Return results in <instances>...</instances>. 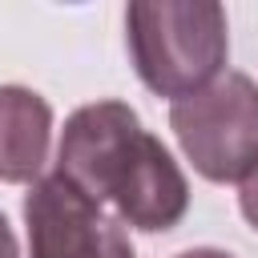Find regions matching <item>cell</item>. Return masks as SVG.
Listing matches in <instances>:
<instances>
[{
  "label": "cell",
  "mask_w": 258,
  "mask_h": 258,
  "mask_svg": "<svg viewBox=\"0 0 258 258\" xmlns=\"http://www.w3.org/2000/svg\"><path fill=\"white\" fill-rule=\"evenodd\" d=\"M0 258H20V246H16V234L8 226V218L0 214Z\"/></svg>",
  "instance_id": "7"
},
{
  "label": "cell",
  "mask_w": 258,
  "mask_h": 258,
  "mask_svg": "<svg viewBox=\"0 0 258 258\" xmlns=\"http://www.w3.org/2000/svg\"><path fill=\"white\" fill-rule=\"evenodd\" d=\"M125 44L149 93L194 97L222 77L230 56L226 8L218 0H133L125 8Z\"/></svg>",
  "instance_id": "2"
},
{
  "label": "cell",
  "mask_w": 258,
  "mask_h": 258,
  "mask_svg": "<svg viewBox=\"0 0 258 258\" xmlns=\"http://www.w3.org/2000/svg\"><path fill=\"white\" fill-rule=\"evenodd\" d=\"M169 129L206 181H246L258 169V85L226 69L202 93L169 105Z\"/></svg>",
  "instance_id": "3"
},
{
  "label": "cell",
  "mask_w": 258,
  "mask_h": 258,
  "mask_svg": "<svg viewBox=\"0 0 258 258\" xmlns=\"http://www.w3.org/2000/svg\"><path fill=\"white\" fill-rule=\"evenodd\" d=\"M56 173L97 206L113 202L117 218L145 234L173 230L189 210L181 165L125 101H93L64 121Z\"/></svg>",
  "instance_id": "1"
},
{
  "label": "cell",
  "mask_w": 258,
  "mask_h": 258,
  "mask_svg": "<svg viewBox=\"0 0 258 258\" xmlns=\"http://www.w3.org/2000/svg\"><path fill=\"white\" fill-rule=\"evenodd\" d=\"M52 105L24 85H0V181L36 185L48 161Z\"/></svg>",
  "instance_id": "5"
},
{
  "label": "cell",
  "mask_w": 258,
  "mask_h": 258,
  "mask_svg": "<svg viewBox=\"0 0 258 258\" xmlns=\"http://www.w3.org/2000/svg\"><path fill=\"white\" fill-rule=\"evenodd\" d=\"M177 258H234L226 250H214V246H194V250H181Z\"/></svg>",
  "instance_id": "8"
},
{
  "label": "cell",
  "mask_w": 258,
  "mask_h": 258,
  "mask_svg": "<svg viewBox=\"0 0 258 258\" xmlns=\"http://www.w3.org/2000/svg\"><path fill=\"white\" fill-rule=\"evenodd\" d=\"M28 258H137L121 222L101 214L60 173L40 177L24 198Z\"/></svg>",
  "instance_id": "4"
},
{
  "label": "cell",
  "mask_w": 258,
  "mask_h": 258,
  "mask_svg": "<svg viewBox=\"0 0 258 258\" xmlns=\"http://www.w3.org/2000/svg\"><path fill=\"white\" fill-rule=\"evenodd\" d=\"M238 206H242V218L258 230V169L242 181V194H238Z\"/></svg>",
  "instance_id": "6"
}]
</instances>
